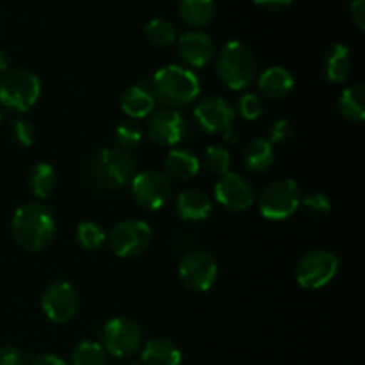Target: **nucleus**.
<instances>
[{
  "instance_id": "nucleus-6",
  "label": "nucleus",
  "mask_w": 365,
  "mask_h": 365,
  "mask_svg": "<svg viewBox=\"0 0 365 365\" xmlns=\"http://www.w3.org/2000/svg\"><path fill=\"white\" fill-rule=\"evenodd\" d=\"M299 202L302 191L292 178L274 180L260 195V214L269 221H284L299 209Z\"/></svg>"
},
{
  "instance_id": "nucleus-13",
  "label": "nucleus",
  "mask_w": 365,
  "mask_h": 365,
  "mask_svg": "<svg viewBox=\"0 0 365 365\" xmlns=\"http://www.w3.org/2000/svg\"><path fill=\"white\" fill-rule=\"evenodd\" d=\"M41 307L52 323H68L78 310V294L68 282H52L43 292Z\"/></svg>"
},
{
  "instance_id": "nucleus-39",
  "label": "nucleus",
  "mask_w": 365,
  "mask_h": 365,
  "mask_svg": "<svg viewBox=\"0 0 365 365\" xmlns=\"http://www.w3.org/2000/svg\"><path fill=\"white\" fill-rule=\"evenodd\" d=\"M27 365H68L61 356L50 355V353H45V355L34 356L32 360H29Z\"/></svg>"
},
{
  "instance_id": "nucleus-30",
  "label": "nucleus",
  "mask_w": 365,
  "mask_h": 365,
  "mask_svg": "<svg viewBox=\"0 0 365 365\" xmlns=\"http://www.w3.org/2000/svg\"><path fill=\"white\" fill-rule=\"evenodd\" d=\"M7 135L20 148H29L36 139L34 125L25 118H14L7 127Z\"/></svg>"
},
{
  "instance_id": "nucleus-24",
  "label": "nucleus",
  "mask_w": 365,
  "mask_h": 365,
  "mask_svg": "<svg viewBox=\"0 0 365 365\" xmlns=\"http://www.w3.org/2000/svg\"><path fill=\"white\" fill-rule=\"evenodd\" d=\"M180 18L191 27H205L216 16L214 0H182L178 6Z\"/></svg>"
},
{
  "instance_id": "nucleus-14",
  "label": "nucleus",
  "mask_w": 365,
  "mask_h": 365,
  "mask_svg": "<svg viewBox=\"0 0 365 365\" xmlns=\"http://www.w3.org/2000/svg\"><path fill=\"white\" fill-rule=\"evenodd\" d=\"M214 196L217 203L225 209L234 210V212H242L250 209L255 200V192L250 182L237 173H225L221 175L220 180L214 185Z\"/></svg>"
},
{
  "instance_id": "nucleus-28",
  "label": "nucleus",
  "mask_w": 365,
  "mask_h": 365,
  "mask_svg": "<svg viewBox=\"0 0 365 365\" xmlns=\"http://www.w3.org/2000/svg\"><path fill=\"white\" fill-rule=\"evenodd\" d=\"M71 365H107V351L98 342L84 341L71 353Z\"/></svg>"
},
{
  "instance_id": "nucleus-22",
  "label": "nucleus",
  "mask_w": 365,
  "mask_h": 365,
  "mask_svg": "<svg viewBox=\"0 0 365 365\" xmlns=\"http://www.w3.org/2000/svg\"><path fill=\"white\" fill-rule=\"evenodd\" d=\"M353 70V53L349 46L334 45L324 56V73L330 82H344L348 81L349 73Z\"/></svg>"
},
{
  "instance_id": "nucleus-3",
  "label": "nucleus",
  "mask_w": 365,
  "mask_h": 365,
  "mask_svg": "<svg viewBox=\"0 0 365 365\" xmlns=\"http://www.w3.org/2000/svg\"><path fill=\"white\" fill-rule=\"evenodd\" d=\"M89 175L96 187L103 191H118L130 184L135 175V160L118 146H106L93 155Z\"/></svg>"
},
{
  "instance_id": "nucleus-29",
  "label": "nucleus",
  "mask_w": 365,
  "mask_h": 365,
  "mask_svg": "<svg viewBox=\"0 0 365 365\" xmlns=\"http://www.w3.org/2000/svg\"><path fill=\"white\" fill-rule=\"evenodd\" d=\"M77 241L82 248L89 250H98L102 248L103 242H106V232L95 221H84L77 227Z\"/></svg>"
},
{
  "instance_id": "nucleus-26",
  "label": "nucleus",
  "mask_w": 365,
  "mask_h": 365,
  "mask_svg": "<svg viewBox=\"0 0 365 365\" xmlns=\"http://www.w3.org/2000/svg\"><path fill=\"white\" fill-rule=\"evenodd\" d=\"M57 185L56 168L48 163H38L29 173V187L38 198H46Z\"/></svg>"
},
{
  "instance_id": "nucleus-8",
  "label": "nucleus",
  "mask_w": 365,
  "mask_h": 365,
  "mask_svg": "<svg viewBox=\"0 0 365 365\" xmlns=\"http://www.w3.org/2000/svg\"><path fill=\"white\" fill-rule=\"evenodd\" d=\"M339 271V259L328 250H310L296 267V280L303 289H323Z\"/></svg>"
},
{
  "instance_id": "nucleus-9",
  "label": "nucleus",
  "mask_w": 365,
  "mask_h": 365,
  "mask_svg": "<svg viewBox=\"0 0 365 365\" xmlns=\"http://www.w3.org/2000/svg\"><path fill=\"white\" fill-rule=\"evenodd\" d=\"M143 344V331L135 321L128 317H114L103 327L102 346L116 359L132 356Z\"/></svg>"
},
{
  "instance_id": "nucleus-35",
  "label": "nucleus",
  "mask_w": 365,
  "mask_h": 365,
  "mask_svg": "<svg viewBox=\"0 0 365 365\" xmlns=\"http://www.w3.org/2000/svg\"><path fill=\"white\" fill-rule=\"evenodd\" d=\"M296 134V128H294V123H292L291 120H285V118H282V120L274 121L273 127H271V145L273 143H277V145H285V143L291 141L292 138H294Z\"/></svg>"
},
{
  "instance_id": "nucleus-36",
  "label": "nucleus",
  "mask_w": 365,
  "mask_h": 365,
  "mask_svg": "<svg viewBox=\"0 0 365 365\" xmlns=\"http://www.w3.org/2000/svg\"><path fill=\"white\" fill-rule=\"evenodd\" d=\"M0 365H27V359L14 346H0Z\"/></svg>"
},
{
  "instance_id": "nucleus-16",
  "label": "nucleus",
  "mask_w": 365,
  "mask_h": 365,
  "mask_svg": "<svg viewBox=\"0 0 365 365\" xmlns=\"http://www.w3.org/2000/svg\"><path fill=\"white\" fill-rule=\"evenodd\" d=\"M182 61L191 68H205L216 53L212 38L205 32L191 31L177 39Z\"/></svg>"
},
{
  "instance_id": "nucleus-5",
  "label": "nucleus",
  "mask_w": 365,
  "mask_h": 365,
  "mask_svg": "<svg viewBox=\"0 0 365 365\" xmlns=\"http://www.w3.org/2000/svg\"><path fill=\"white\" fill-rule=\"evenodd\" d=\"M41 95L38 75L25 68H16L4 73L0 81V103L13 110H29Z\"/></svg>"
},
{
  "instance_id": "nucleus-11",
  "label": "nucleus",
  "mask_w": 365,
  "mask_h": 365,
  "mask_svg": "<svg viewBox=\"0 0 365 365\" xmlns=\"http://www.w3.org/2000/svg\"><path fill=\"white\" fill-rule=\"evenodd\" d=\"M217 274H220V269H217L216 260L205 252L187 253L178 264V277L182 284L196 292H205L212 289L217 282Z\"/></svg>"
},
{
  "instance_id": "nucleus-20",
  "label": "nucleus",
  "mask_w": 365,
  "mask_h": 365,
  "mask_svg": "<svg viewBox=\"0 0 365 365\" xmlns=\"http://www.w3.org/2000/svg\"><path fill=\"white\" fill-rule=\"evenodd\" d=\"M212 203L200 189H187L177 198V212L185 221H202L210 216Z\"/></svg>"
},
{
  "instance_id": "nucleus-34",
  "label": "nucleus",
  "mask_w": 365,
  "mask_h": 365,
  "mask_svg": "<svg viewBox=\"0 0 365 365\" xmlns=\"http://www.w3.org/2000/svg\"><path fill=\"white\" fill-rule=\"evenodd\" d=\"M237 109L242 120L255 121L259 120L260 114H262V100L257 95H253V93H246V95H242L241 98H239Z\"/></svg>"
},
{
  "instance_id": "nucleus-10",
  "label": "nucleus",
  "mask_w": 365,
  "mask_h": 365,
  "mask_svg": "<svg viewBox=\"0 0 365 365\" xmlns=\"http://www.w3.org/2000/svg\"><path fill=\"white\" fill-rule=\"evenodd\" d=\"M130 189L134 202L146 210L163 209L171 196L170 180L166 175L157 170H145L134 175Z\"/></svg>"
},
{
  "instance_id": "nucleus-12",
  "label": "nucleus",
  "mask_w": 365,
  "mask_h": 365,
  "mask_svg": "<svg viewBox=\"0 0 365 365\" xmlns=\"http://www.w3.org/2000/svg\"><path fill=\"white\" fill-rule=\"evenodd\" d=\"M234 116L235 114L230 103L220 96L203 98L195 107V118L200 127L209 134H221L228 143H234L237 139V135L232 134Z\"/></svg>"
},
{
  "instance_id": "nucleus-32",
  "label": "nucleus",
  "mask_w": 365,
  "mask_h": 365,
  "mask_svg": "<svg viewBox=\"0 0 365 365\" xmlns=\"http://www.w3.org/2000/svg\"><path fill=\"white\" fill-rule=\"evenodd\" d=\"M299 207H302L303 212L309 217H312V220H321V217L328 216L331 210L330 200H328V196L323 195V192H310V195L302 196Z\"/></svg>"
},
{
  "instance_id": "nucleus-27",
  "label": "nucleus",
  "mask_w": 365,
  "mask_h": 365,
  "mask_svg": "<svg viewBox=\"0 0 365 365\" xmlns=\"http://www.w3.org/2000/svg\"><path fill=\"white\" fill-rule=\"evenodd\" d=\"M145 36L153 46L157 48H166L171 46L178 39L177 27L166 18H153L146 24Z\"/></svg>"
},
{
  "instance_id": "nucleus-42",
  "label": "nucleus",
  "mask_w": 365,
  "mask_h": 365,
  "mask_svg": "<svg viewBox=\"0 0 365 365\" xmlns=\"http://www.w3.org/2000/svg\"><path fill=\"white\" fill-rule=\"evenodd\" d=\"M128 365H141V364H128Z\"/></svg>"
},
{
  "instance_id": "nucleus-1",
  "label": "nucleus",
  "mask_w": 365,
  "mask_h": 365,
  "mask_svg": "<svg viewBox=\"0 0 365 365\" xmlns=\"http://www.w3.org/2000/svg\"><path fill=\"white\" fill-rule=\"evenodd\" d=\"M11 234L16 245L25 252H43L56 237V217L43 203H25L14 212Z\"/></svg>"
},
{
  "instance_id": "nucleus-38",
  "label": "nucleus",
  "mask_w": 365,
  "mask_h": 365,
  "mask_svg": "<svg viewBox=\"0 0 365 365\" xmlns=\"http://www.w3.org/2000/svg\"><path fill=\"white\" fill-rule=\"evenodd\" d=\"M260 9L269 11V13H280L285 11L292 4V0H253Z\"/></svg>"
},
{
  "instance_id": "nucleus-31",
  "label": "nucleus",
  "mask_w": 365,
  "mask_h": 365,
  "mask_svg": "<svg viewBox=\"0 0 365 365\" xmlns=\"http://www.w3.org/2000/svg\"><path fill=\"white\" fill-rule=\"evenodd\" d=\"M114 139L118 143V148L121 150H132L135 146L141 145L143 141V130L135 121H123L116 127V132H114Z\"/></svg>"
},
{
  "instance_id": "nucleus-23",
  "label": "nucleus",
  "mask_w": 365,
  "mask_h": 365,
  "mask_svg": "<svg viewBox=\"0 0 365 365\" xmlns=\"http://www.w3.org/2000/svg\"><path fill=\"white\" fill-rule=\"evenodd\" d=\"M242 163L252 173H264L274 163V150L267 139L257 138L248 143L242 152Z\"/></svg>"
},
{
  "instance_id": "nucleus-25",
  "label": "nucleus",
  "mask_w": 365,
  "mask_h": 365,
  "mask_svg": "<svg viewBox=\"0 0 365 365\" xmlns=\"http://www.w3.org/2000/svg\"><path fill=\"white\" fill-rule=\"evenodd\" d=\"M339 110L349 121L360 123L365 118V88L362 84H353L342 91L339 98Z\"/></svg>"
},
{
  "instance_id": "nucleus-41",
  "label": "nucleus",
  "mask_w": 365,
  "mask_h": 365,
  "mask_svg": "<svg viewBox=\"0 0 365 365\" xmlns=\"http://www.w3.org/2000/svg\"><path fill=\"white\" fill-rule=\"evenodd\" d=\"M2 118H4V116H2V110H0V123H2Z\"/></svg>"
},
{
  "instance_id": "nucleus-21",
  "label": "nucleus",
  "mask_w": 365,
  "mask_h": 365,
  "mask_svg": "<svg viewBox=\"0 0 365 365\" xmlns=\"http://www.w3.org/2000/svg\"><path fill=\"white\" fill-rule=\"evenodd\" d=\"M141 359L145 365H180L182 351L168 339H152L143 348Z\"/></svg>"
},
{
  "instance_id": "nucleus-17",
  "label": "nucleus",
  "mask_w": 365,
  "mask_h": 365,
  "mask_svg": "<svg viewBox=\"0 0 365 365\" xmlns=\"http://www.w3.org/2000/svg\"><path fill=\"white\" fill-rule=\"evenodd\" d=\"M155 107V96H153L150 86L135 84L128 88L121 96V109L132 120H141L152 114Z\"/></svg>"
},
{
  "instance_id": "nucleus-2",
  "label": "nucleus",
  "mask_w": 365,
  "mask_h": 365,
  "mask_svg": "<svg viewBox=\"0 0 365 365\" xmlns=\"http://www.w3.org/2000/svg\"><path fill=\"white\" fill-rule=\"evenodd\" d=\"M153 96L170 107H185L200 95V81L191 70L168 64L155 71L150 84Z\"/></svg>"
},
{
  "instance_id": "nucleus-19",
  "label": "nucleus",
  "mask_w": 365,
  "mask_h": 365,
  "mask_svg": "<svg viewBox=\"0 0 365 365\" xmlns=\"http://www.w3.org/2000/svg\"><path fill=\"white\" fill-rule=\"evenodd\" d=\"M200 166L202 164L195 153H191L189 150L175 148L164 159V175L175 178V180L185 182L198 175Z\"/></svg>"
},
{
  "instance_id": "nucleus-37",
  "label": "nucleus",
  "mask_w": 365,
  "mask_h": 365,
  "mask_svg": "<svg viewBox=\"0 0 365 365\" xmlns=\"http://www.w3.org/2000/svg\"><path fill=\"white\" fill-rule=\"evenodd\" d=\"M349 14H351V20L355 21L356 27L360 31L365 29V0H353L351 6H349Z\"/></svg>"
},
{
  "instance_id": "nucleus-40",
  "label": "nucleus",
  "mask_w": 365,
  "mask_h": 365,
  "mask_svg": "<svg viewBox=\"0 0 365 365\" xmlns=\"http://www.w3.org/2000/svg\"><path fill=\"white\" fill-rule=\"evenodd\" d=\"M7 68H9V56H7L6 50L0 46V73H6Z\"/></svg>"
},
{
  "instance_id": "nucleus-4",
  "label": "nucleus",
  "mask_w": 365,
  "mask_h": 365,
  "mask_svg": "<svg viewBox=\"0 0 365 365\" xmlns=\"http://www.w3.org/2000/svg\"><path fill=\"white\" fill-rule=\"evenodd\" d=\"M216 70L221 81L234 91L245 89L252 84L257 71V61L252 48L242 41L232 39L223 48L216 61Z\"/></svg>"
},
{
  "instance_id": "nucleus-7",
  "label": "nucleus",
  "mask_w": 365,
  "mask_h": 365,
  "mask_svg": "<svg viewBox=\"0 0 365 365\" xmlns=\"http://www.w3.org/2000/svg\"><path fill=\"white\" fill-rule=\"evenodd\" d=\"M152 242V230L143 220H123L114 225L109 234L110 250L121 259H135L148 250Z\"/></svg>"
},
{
  "instance_id": "nucleus-33",
  "label": "nucleus",
  "mask_w": 365,
  "mask_h": 365,
  "mask_svg": "<svg viewBox=\"0 0 365 365\" xmlns=\"http://www.w3.org/2000/svg\"><path fill=\"white\" fill-rule=\"evenodd\" d=\"M232 164V157L230 152L227 148L220 145H212L205 150V166L209 168L212 173L217 175H225L228 173Z\"/></svg>"
},
{
  "instance_id": "nucleus-15",
  "label": "nucleus",
  "mask_w": 365,
  "mask_h": 365,
  "mask_svg": "<svg viewBox=\"0 0 365 365\" xmlns=\"http://www.w3.org/2000/svg\"><path fill=\"white\" fill-rule=\"evenodd\" d=\"M187 134V121L178 110L163 109L152 114L148 121V135L159 146H175Z\"/></svg>"
},
{
  "instance_id": "nucleus-18",
  "label": "nucleus",
  "mask_w": 365,
  "mask_h": 365,
  "mask_svg": "<svg viewBox=\"0 0 365 365\" xmlns=\"http://www.w3.org/2000/svg\"><path fill=\"white\" fill-rule=\"evenodd\" d=\"M259 89L266 98L282 100L294 89V77L282 66H271L259 77Z\"/></svg>"
}]
</instances>
